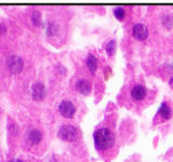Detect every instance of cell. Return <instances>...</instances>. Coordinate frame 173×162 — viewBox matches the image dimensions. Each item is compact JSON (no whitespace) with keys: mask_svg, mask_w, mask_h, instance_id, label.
<instances>
[{"mask_svg":"<svg viewBox=\"0 0 173 162\" xmlns=\"http://www.w3.org/2000/svg\"><path fill=\"white\" fill-rule=\"evenodd\" d=\"M41 138H42V134H41V132H40L39 130H37V129L32 130L30 132H29L28 139L32 145H37L38 143H40Z\"/></svg>","mask_w":173,"mask_h":162,"instance_id":"10","label":"cell"},{"mask_svg":"<svg viewBox=\"0 0 173 162\" xmlns=\"http://www.w3.org/2000/svg\"><path fill=\"white\" fill-rule=\"evenodd\" d=\"M132 34L135 39L143 41L148 37V28L143 24H136L132 29Z\"/></svg>","mask_w":173,"mask_h":162,"instance_id":"5","label":"cell"},{"mask_svg":"<svg viewBox=\"0 0 173 162\" xmlns=\"http://www.w3.org/2000/svg\"><path fill=\"white\" fill-rule=\"evenodd\" d=\"M10 162H23V161L20 160V159H18V160H12V161H10Z\"/></svg>","mask_w":173,"mask_h":162,"instance_id":"16","label":"cell"},{"mask_svg":"<svg viewBox=\"0 0 173 162\" xmlns=\"http://www.w3.org/2000/svg\"><path fill=\"white\" fill-rule=\"evenodd\" d=\"M76 89L79 93H81L82 95H89L91 92L92 85L91 82L87 79H80L76 85Z\"/></svg>","mask_w":173,"mask_h":162,"instance_id":"6","label":"cell"},{"mask_svg":"<svg viewBox=\"0 0 173 162\" xmlns=\"http://www.w3.org/2000/svg\"><path fill=\"white\" fill-rule=\"evenodd\" d=\"M158 115H160L163 119H170L171 116H172V110H171L170 106L167 103H162L158 110Z\"/></svg>","mask_w":173,"mask_h":162,"instance_id":"9","label":"cell"},{"mask_svg":"<svg viewBox=\"0 0 173 162\" xmlns=\"http://www.w3.org/2000/svg\"><path fill=\"white\" fill-rule=\"evenodd\" d=\"M93 139H94V145L95 148L99 150H106L113 147L115 144V136L112 131L108 129H99L97 131L94 132L93 135Z\"/></svg>","mask_w":173,"mask_h":162,"instance_id":"1","label":"cell"},{"mask_svg":"<svg viewBox=\"0 0 173 162\" xmlns=\"http://www.w3.org/2000/svg\"><path fill=\"white\" fill-rule=\"evenodd\" d=\"M59 137L66 142H74L78 136V130L71 124H64L59 130Z\"/></svg>","mask_w":173,"mask_h":162,"instance_id":"2","label":"cell"},{"mask_svg":"<svg viewBox=\"0 0 173 162\" xmlns=\"http://www.w3.org/2000/svg\"><path fill=\"white\" fill-rule=\"evenodd\" d=\"M32 22H34V24L37 25V26H39V25L41 24V15H40V13H39L38 11H35V12L32 13Z\"/></svg>","mask_w":173,"mask_h":162,"instance_id":"14","label":"cell"},{"mask_svg":"<svg viewBox=\"0 0 173 162\" xmlns=\"http://www.w3.org/2000/svg\"><path fill=\"white\" fill-rule=\"evenodd\" d=\"M114 15H115V18H116L117 20L122 21V20L124 18V15H126V13H124V10L122 9V8L118 7V8H116V9L114 10Z\"/></svg>","mask_w":173,"mask_h":162,"instance_id":"12","label":"cell"},{"mask_svg":"<svg viewBox=\"0 0 173 162\" xmlns=\"http://www.w3.org/2000/svg\"><path fill=\"white\" fill-rule=\"evenodd\" d=\"M32 99L35 101H41V99L44 97V94H46V88L42 83L40 82H37L35 85H32Z\"/></svg>","mask_w":173,"mask_h":162,"instance_id":"7","label":"cell"},{"mask_svg":"<svg viewBox=\"0 0 173 162\" xmlns=\"http://www.w3.org/2000/svg\"><path fill=\"white\" fill-rule=\"evenodd\" d=\"M146 93H147L146 88L141 85H138L132 89L131 96H132V99H135V101H141V99H143L145 96H146Z\"/></svg>","mask_w":173,"mask_h":162,"instance_id":"8","label":"cell"},{"mask_svg":"<svg viewBox=\"0 0 173 162\" xmlns=\"http://www.w3.org/2000/svg\"><path fill=\"white\" fill-rule=\"evenodd\" d=\"M59 110H60L61 115L65 118H73L76 113V107L69 101H63L59 106Z\"/></svg>","mask_w":173,"mask_h":162,"instance_id":"4","label":"cell"},{"mask_svg":"<svg viewBox=\"0 0 173 162\" xmlns=\"http://www.w3.org/2000/svg\"><path fill=\"white\" fill-rule=\"evenodd\" d=\"M87 66H88L89 70L91 71L92 74H94L97 69V60L95 58L94 55L89 54L88 58H87Z\"/></svg>","mask_w":173,"mask_h":162,"instance_id":"11","label":"cell"},{"mask_svg":"<svg viewBox=\"0 0 173 162\" xmlns=\"http://www.w3.org/2000/svg\"><path fill=\"white\" fill-rule=\"evenodd\" d=\"M23 60L18 55H11L9 58L7 60V66L10 69L11 73L13 74H18L21 73V70L23 69Z\"/></svg>","mask_w":173,"mask_h":162,"instance_id":"3","label":"cell"},{"mask_svg":"<svg viewBox=\"0 0 173 162\" xmlns=\"http://www.w3.org/2000/svg\"><path fill=\"white\" fill-rule=\"evenodd\" d=\"M51 34H54V25L50 24L49 27H48V35H51Z\"/></svg>","mask_w":173,"mask_h":162,"instance_id":"15","label":"cell"},{"mask_svg":"<svg viewBox=\"0 0 173 162\" xmlns=\"http://www.w3.org/2000/svg\"><path fill=\"white\" fill-rule=\"evenodd\" d=\"M115 46H116V42L114 41V40H112V41H109V42L106 44V53L108 54V56H113L114 52H115Z\"/></svg>","mask_w":173,"mask_h":162,"instance_id":"13","label":"cell"}]
</instances>
